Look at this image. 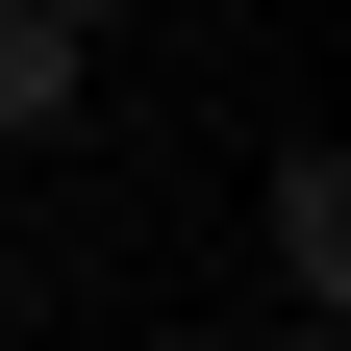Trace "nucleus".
<instances>
[{
	"label": "nucleus",
	"mask_w": 351,
	"mask_h": 351,
	"mask_svg": "<svg viewBox=\"0 0 351 351\" xmlns=\"http://www.w3.org/2000/svg\"><path fill=\"white\" fill-rule=\"evenodd\" d=\"M75 51H101V25H51V0H0V151H51V125H75Z\"/></svg>",
	"instance_id": "1"
},
{
	"label": "nucleus",
	"mask_w": 351,
	"mask_h": 351,
	"mask_svg": "<svg viewBox=\"0 0 351 351\" xmlns=\"http://www.w3.org/2000/svg\"><path fill=\"white\" fill-rule=\"evenodd\" d=\"M276 301H351V151L276 176Z\"/></svg>",
	"instance_id": "2"
},
{
	"label": "nucleus",
	"mask_w": 351,
	"mask_h": 351,
	"mask_svg": "<svg viewBox=\"0 0 351 351\" xmlns=\"http://www.w3.org/2000/svg\"><path fill=\"white\" fill-rule=\"evenodd\" d=\"M51 25H101V0H51Z\"/></svg>",
	"instance_id": "3"
}]
</instances>
